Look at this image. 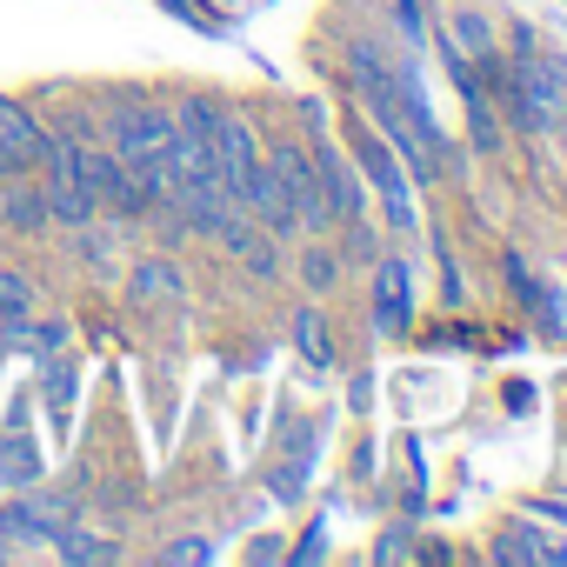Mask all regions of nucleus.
<instances>
[{
	"mask_svg": "<svg viewBox=\"0 0 567 567\" xmlns=\"http://www.w3.org/2000/svg\"><path fill=\"white\" fill-rule=\"evenodd\" d=\"M514 107L534 134H554L567 121V68L534 48V34L514 41Z\"/></svg>",
	"mask_w": 567,
	"mask_h": 567,
	"instance_id": "obj_1",
	"label": "nucleus"
},
{
	"mask_svg": "<svg viewBox=\"0 0 567 567\" xmlns=\"http://www.w3.org/2000/svg\"><path fill=\"white\" fill-rule=\"evenodd\" d=\"M167 141H174V114L167 107H114L107 114V147H114V161L121 167H134V174H167L161 161H167Z\"/></svg>",
	"mask_w": 567,
	"mask_h": 567,
	"instance_id": "obj_2",
	"label": "nucleus"
},
{
	"mask_svg": "<svg viewBox=\"0 0 567 567\" xmlns=\"http://www.w3.org/2000/svg\"><path fill=\"white\" fill-rule=\"evenodd\" d=\"M68 527H74V501L68 494L21 487V494L0 501V540H8V547H41V540H61Z\"/></svg>",
	"mask_w": 567,
	"mask_h": 567,
	"instance_id": "obj_3",
	"label": "nucleus"
},
{
	"mask_svg": "<svg viewBox=\"0 0 567 567\" xmlns=\"http://www.w3.org/2000/svg\"><path fill=\"white\" fill-rule=\"evenodd\" d=\"M254 167H260V134L240 121V114H214V174H220V187H227V200L240 207L247 200V181H254Z\"/></svg>",
	"mask_w": 567,
	"mask_h": 567,
	"instance_id": "obj_4",
	"label": "nucleus"
},
{
	"mask_svg": "<svg viewBox=\"0 0 567 567\" xmlns=\"http://www.w3.org/2000/svg\"><path fill=\"white\" fill-rule=\"evenodd\" d=\"M267 167H274V181H280V187H288V200H295V220H301V227H315V234H321V227H334V220H328V200H321V181H315V154H308V147H295V141H288V147H274V154H267Z\"/></svg>",
	"mask_w": 567,
	"mask_h": 567,
	"instance_id": "obj_5",
	"label": "nucleus"
},
{
	"mask_svg": "<svg viewBox=\"0 0 567 567\" xmlns=\"http://www.w3.org/2000/svg\"><path fill=\"white\" fill-rule=\"evenodd\" d=\"M361 161H368V174H374V187H381V207H388V227H414L421 214H414V194H408V181H401V167H394V147L388 141H361Z\"/></svg>",
	"mask_w": 567,
	"mask_h": 567,
	"instance_id": "obj_6",
	"label": "nucleus"
},
{
	"mask_svg": "<svg viewBox=\"0 0 567 567\" xmlns=\"http://www.w3.org/2000/svg\"><path fill=\"white\" fill-rule=\"evenodd\" d=\"M41 200H48V227H74V234H87V227L101 220V200H94V194H87L68 167H48Z\"/></svg>",
	"mask_w": 567,
	"mask_h": 567,
	"instance_id": "obj_7",
	"label": "nucleus"
},
{
	"mask_svg": "<svg viewBox=\"0 0 567 567\" xmlns=\"http://www.w3.org/2000/svg\"><path fill=\"white\" fill-rule=\"evenodd\" d=\"M408 321H414L408 260H381V267H374V328H381V334H408Z\"/></svg>",
	"mask_w": 567,
	"mask_h": 567,
	"instance_id": "obj_8",
	"label": "nucleus"
},
{
	"mask_svg": "<svg viewBox=\"0 0 567 567\" xmlns=\"http://www.w3.org/2000/svg\"><path fill=\"white\" fill-rule=\"evenodd\" d=\"M315 181H321V200H328V220H354L361 214V187H354V174H348V161L321 141V154H315Z\"/></svg>",
	"mask_w": 567,
	"mask_h": 567,
	"instance_id": "obj_9",
	"label": "nucleus"
},
{
	"mask_svg": "<svg viewBox=\"0 0 567 567\" xmlns=\"http://www.w3.org/2000/svg\"><path fill=\"white\" fill-rule=\"evenodd\" d=\"M0 227H14V234H48L41 181H8V174H0Z\"/></svg>",
	"mask_w": 567,
	"mask_h": 567,
	"instance_id": "obj_10",
	"label": "nucleus"
},
{
	"mask_svg": "<svg viewBox=\"0 0 567 567\" xmlns=\"http://www.w3.org/2000/svg\"><path fill=\"white\" fill-rule=\"evenodd\" d=\"M181 288H187V274H181L167 254H147V260H134V274H127V295H134L141 308H154V301H181Z\"/></svg>",
	"mask_w": 567,
	"mask_h": 567,
	"instance_id": "obj_11",
	"label": "nucleus"
},
{
	"mask_svg": "<svg viewBox=\"0 0 567 567\" xmlns=\"http://www.w3.org/2000/svg\"><path fill=\"white\" fill-rule=\"evenodd\" d=\"M0 141L14 147V161H21V167H34V161H41V147H48V127H41V114H34V107H21V101L0 94Z\"/></svg>",
	"mask_w": 567,
	"mask_h": 567,
	"instance_id": "obj_12",
	"label": "nucleus"
},
{
	"mask_svg": "<svg viewBox=\"0 0 567 567\" xmlns=\"http://www.w3.org/2000/svg\"><path fill=\"white\" fill-rule=\"evenodd\" d=\"M34 481H41L34 441H28V434H8V441H0V494H21V487H34Z\"/></svg>",
	"mask_w": 567,
	"mask_h": 567,
	"instance_id": "obj_13",
	"label": "nucleus"
},
{
	"mask_svg": "<svg viewBox=\"0 0 567 567\" xmlns=\"http://www.w3.org/2000/svg\"><path fill=\"white\" fill-rule=\"evenodd\" d=\"M295 348H301V361H308L315 374L334 368V334H328V315H321V308H301V315H295Z\"/></svg>",
	"mask_w": 567,
	"mask_h": 567,
	"instance_id": "obj_14",
	"label": "nucleus"
},
{
	"mask_svg": "<svg viewBox=\"0 0 567 567\" xmlns=\"http://www.w3.org/2000/svg\"><path fill=\"white\" fill-rule=\"evenodd\" d=\"M494 560H507V567H520V560H554V567H560L567 547H560V540H540L534 527H507V534L494 540Z\"/></svg>",
	"mask_w": 567,
	"mask_h": 567,
	"instance_id": "obj_15",
	"label": "nucleus"
},
{
	"mask_svg": "<svg viewBox=\"0 0 567 567\" xmlns=\"http://www.w3.org/2000/svg\"><path fill=\"white\" fill-rule=\"evenodd\" d=\"M34 315V280L21 267H0V321H28Z\"/></svg>",
	"mask_w": 567,
	"mask_h": 567,
	"instance_id": "obj_16",
	"label": "nucleus"
},
{
	"mask_svg": "<svg viewBox=\"0 0 567 567\" xmlns=\"http://www.w3.org/2000/svg\"><path fill=\"white\" fill-rule=\"evenodd\" d=\"M301 280H308V288H315V295H328V288H334V280H341V254L315 240V247L301 254Z\"/></svg>",
	"mask_w": 567,
	"mask_h": 567,
	"instance_id": "obj_17",
	"label": "nucleus"
},
{
	"mask_svg": "<svg viewBox=\"0 0 567 567\" xmlns=\"http://www.w3.org/2000/svg\"><path fill=\"white\" fill-rule=\"evenodd\" d=\"M487 48H494L487 21H481V14H454V54H461V61H474V54L487 61Z\"/></svg>",
	"mask_w": 567,
	"mask_h": 567,
	"instance_id": "obj_18",
	"label": "nucleus"
},
{
	"mask_svg": "<svg viewBox=\"0 0 567 567\" xmlns=\"http://www.w3.org/2000/svg\"><path fill=\"white\" fill-rule=\"evenodd\" d=\"M21 348H28V354H41V361H48V354H61V348H68V321H61V315H54V321H41V328L28 321V341H21Z\"/></svg>",
	"mask_w": 567,
	"mask_h": 567,
	"instance_id": "obj_19",
	"label": "nucleus"
},
{
	"mask_svg": "<svg viewBox=\"0 0 567 567\" xmlns=\"http://www.w3.org/2000/svg\"><path fill=\"white\" fill-rule=\"evenodd\" d=\"M54 554H61V560H114V547H107V540H87L81 527H68V534L54 540Z\"/></svg>",
	"mask_w": 567,
	"mask_h": 567,
	"instance_id": "obj_20",
	"label": "nucleus"
},
{
	"mask_svg": "<svg viewBox=\"0 0 567 567\" xmlns=\"http://www.w3.org/2000/svg\"><path fill=\"white\" fill-rule=\"evenodd\" d=\"M394 14H401L408 41H414V48H427V28H421V8H414V0H394Z\"/></svg>",
	"mask_w": 567,
	"mask_h": 567,
	"instance_id": "obj_21",
	"label": "nucleus"
},
{
	"mask_svg": "<svg viewBox=\"0 0 567 567\" xmlns=\"http://www.w3.org/2000/svg\"><path fill=\"white\" fill-rule=\"evenodd\" d=\"M214 547L207 540H174V547H161V560H207Z\"/></svg>",
	"mask_w": 567,
	"mask_h": 567,
	"instance_id": "obj_22",
	"label": "nucleus"
},
{
	"mask_svg": "<svg viewBox=\"0 0 567 567\" xmlns=\"http://www.w3.org/2000/svg\"><path fill=\"white\" fill-rule=\"evenodd\" d=\"M0 174H28V167L14 161V147H8V141H0Z\"/></svg>",
	"mask_w": 567,
	"mask_h": 567,
	"instance_id": "obj_23",
	"label": "nucleus"
},
{
	"mask_svg": "<svg viewBox=\"0 0 567 567\" xmlns=\"http://www.w3.org/2000/svg\"><path fill=\"white\" fill-rule=\"evenodd\" d=\"M554 134H560V141H567V121H560V127H554Z\"/></svg>",
	"mask_w": 567,
	"mask_h": 567,
	"instance_id": "obj_24",
	"label": "nucleus"
}]
</instances>
